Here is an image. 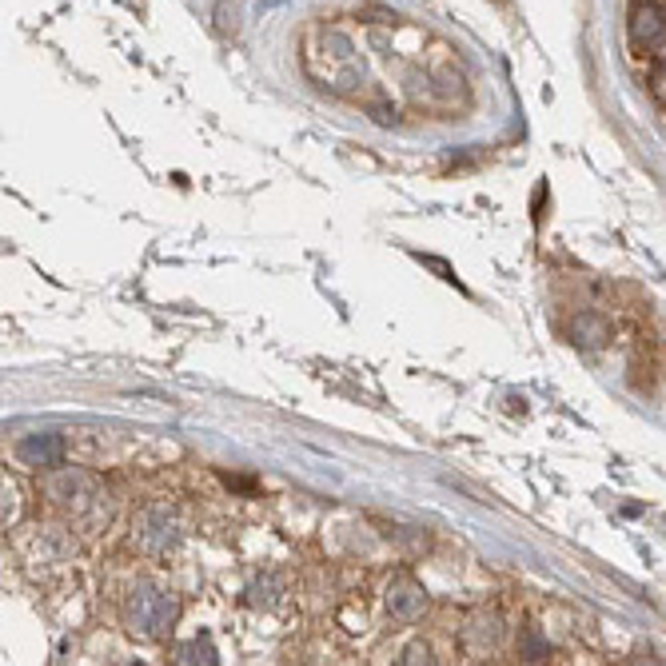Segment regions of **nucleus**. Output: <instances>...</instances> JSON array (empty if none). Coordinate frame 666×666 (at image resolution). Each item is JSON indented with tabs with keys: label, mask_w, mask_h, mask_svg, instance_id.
<instances>
[{
	"label": "nucleus",
	"mask_w": 666,
	"mask_h": 666,
	"mask_svg": "<svg viewBox=\"0 0 666 666\" xmlns=\"http://www.w3.org/2000/svg\"><path fill=\"white\" fill-rule=\"evenodd\" d=\"M124 619H128V631H132V635L160 639V635L176 623V599L164 595V591H156V587H136V591L128 595Z\"/></svg>",
	"instance_id": "nucleus-1"
},
{
	"label": "nucleus",
	"mask_w": 666,
	"mask_h": 666,
	"mask_svg": "<svg viewBox=\"0 0 666 666\" xmlns=\"http://www.w3.org/2000/svg\"><path fill=\"white\" fill-rule=\"evenodd\" d=\"M631 36H635V44H643V48H659V44H666V8L663 4H655V0L635 4V12H631Z\"/></svg>",
	"instance_id": "nucleus-2"
},
{
	"label": "nucleus",
	"mask_w": 666,
	"mask_h": 666,
	"mask_svg": "<svg viewBox=\"0 0 666 666\" xmlns=\"http://www.w3.org/2000/svg\"><path fill=\"white\" fill-rule=\"evenodd\" d=\"M423 607H427V599H423V591H419L411 579L391 583V591H387V611H391L399 623H415V619L423 615Z\"/></svg>",
	"instance_id": "nucleus-3"
},
{
	"label": "nucleus",
	"mask_w": 666,
	"mask_h": 666,
	"mask_svg": "<svg viewBox=\"0 0 666 666\" xmlns=\"http://www.w3.org/2000/svg\"><path fill=\"white\" fill-rule=\"evenodd\" d=\"M60 455H64V443H60L56 435H44V439H28V443H20V459L32 463V467H56Z\"/></svg>",
	"instance_id": "nucleus-4"
},
{
	"label": "nucleus",
	"mask_w": 666,
	"mask_h": 666,
	"mask_svg": "<svg viewBox=\"0 0 666 666\" xmlns=\"http://www.w3.org/2000/svg\"><path fill=\"white\" fill-rule=\"evenodd\" d=\"M176 663H216V651L208 643H192V647L176 651Z\"/></svg>",
	"instance_id": "nucleus-5"
},
{
	"label": "nucleus",
	"mask_w": 666,
	"mask_h": 666,
	"mask_svg": "<svg viewBox=\"0 0 666 666\" xmlns=\"http://www.w3.org/2000/svg\"><path fill=\"white\" fill-rule=\"evenodd\" d=\"M651 92H655V100L666 108V64H659V68L651 72Z\"/></svg>",
	"instance_id": "nucleus-6"
}]
</instances>
